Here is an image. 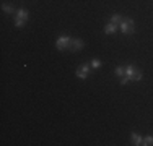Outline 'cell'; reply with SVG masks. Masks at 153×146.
Listing matches in <instances>:
<instances>
[{
  "instance_id": "cell-1",
  "label": "cell",
  "mask_w": 153,
  "mask_h": 146,
  "mask_svg": "<svg viewBox=\"0 0 153 146\" xmlns=\"http://www.w3.org/2000/svg\"><path fill=\"white\" fill-rule=\"evenodd\" d=\"M142 78H143V73L140 70H137V67L134 63H129L126 67V75L121 78V85L124 86L130 81H142Z\"/></svg>"
},
{
  "instance_id": "cell-2",
  "label": "cell",
  "mask_w": 153,
  "mask_h": 146,
  "mask_svg": "<svg viewBox=\"0 0 153 146\" xmlns=\"http://www.w3.org/2000/svg\"><path fill=\"white\" fill-rule=\"evenodd\" d=\"M119 29L122 31V34H134L135 32V23L132 18H124L119 24Z\"/></svg>"
},
{
  "instance_id": "cell-3",
  "label": "cell",
  "mask_w": 153,
  "mask_h": 146,
  "mask_svg": "<svg viewBox=\"0 0 153 146\" xmlns=\"http://www.w3.org/2000/svg\"><path fill=\"white\" fill-rule=\"evenodd\" d=\"M70 41H72V38L70 36H67V34H62L57 38V41H56V47H57V50H68V47H70Z\"/></svg>"
},
{
  "instance_id": "cell-4",
  "label": "cell",
  "mask_w": 153,
  "mask_h": 146,
  "mask_svg": "<svg viewBox=\"0 0 153 146\" xmlns=\"http://www.w3.org/2000/svg\"><path fill=\"white\" fill-rule=\"evenodd\" d=\"M90 72H91V65L82 63L78 68H76L75 75H76V78H80V80H86V78H88V75H90Z\"/></svg>"
},
{
  "instance_id": "cell-5",
  "label": "cell",
  "mask_w": 153,
  "mask_h": 146,
  "mask_svg": "<svg viewBox=\"0 0 153 146\" xmlns=\"http://www.w3.org/2000/svg\"><path fill=\"white\" fill-rule=\"evenodd\" d=\"M83 41L82 39H78V38H75V39H72L70 41V47H68V52H78V50H82L83 49Z\"/></svg>"
},
{
  "instance_id": "cell-6",
  "label": "cell",
  "mask_w": 153,
  "mask_h": 146,
  "mask_svg": "<svg viewBox=\"0 0 153 146\" xmlns=\"http://www.w3.org/2000/svg\"><path fill=\"white\" fill-rule=\"evenodd\" d=\"M130 141H132V145L140 146V145H143V136H140L138 133L132 131V133H130Z\"/></svg>"
},
{
  "instance_id": "cell-7",
  "label": "cell",
  "mask_w": 153,
  "mask_h": 146,
  "mask_svg": "<svg viewBox=\"0 0 153 146\" xmlns=\"http://www.w3.org/2000/svg\"><path fill=\"white\" fill-rule=\"evenodd\" d=\"M15 18H20V20H25V21H26L28 18H30V12H28L26 8H20V10H16Z\"/></svg>"
},
{
  "instance_id": "cell-8",
  "label": "cell",
  "mask_w": 153,
  "mask_h": 146,
  "mask_svg": "<svg viewBox=\"0 0 153 146\" xmlns=\"http://www.w3.org/2000/svg\"><path fill=\"white\" fill-rule=\"evenodd\" d=\"M117 24H114V23H111V21H109V23L106 24V26H104V32H106V34H114L116 31H117Z\"/></svg>"
},
{
  "instance_id": "cell-9",
  "label": "cell",
  "mask_w": 153,
  "mask_h": 146,
  "mask_svg": "<svg viewBox=\"0 0 153 146\" xmlns=\"http://www.w3.org/2000/svg\"><path fill=\"white\" fill-rule=\"evenodd\" d=\"M122 20H124V16H122V15H119V13H114L111 18H109V21H111V23H114V24H117V26L121 24Z\"/></svg>"
},
{
  "instance_id": "cell-10",
  "label": "cell",
  "mask_w": 153,
  "mask_h": 146,
  "mask_svg": "<svg viewBox=\"0 0 153 146\" xmlns=\"http://www.w3.org/2000/svg\"><path fill=\"white\" fill-rule=\"evenodd\" d=\"M2 10H3L5 13H8V15H15V13H16V10L13 8L12 5H8V3H3V5H2Z\"/></svg>"
},
{
  "instance_id": "cell-11",
  "label": "cell",
  "mask_w": 153,
  "mask_h": 146,
  "mask_svg": "<svg viewBox=\"0 0 153 146\" xmlns=\"http://www.w3.org/2000/svg\"><path fill=\"white\" fill-rule=\"evenodd\" d=\"M90 65H91V68H93V70H98V68H100L103 63H101V60H100V58H93V60L90 62Z\"/></svg>"
},
{
  "instance_id": "cell-12",
  "label": "cell",
  "mask_w": 153,
  "mask_h": 146,
  "mask_svg": "<svg viewBox=\"0 0 153 146\" xmlns=\"http://www.w3.org/2000/svg\"><path fill=\"white\" fill-rule=\"evenodd\" d=\"M114 73H116V76H117V78H122V76L126 75V67H122V65H121V67H117Z\"/></svg>"
},
{
  "instance_id": "cell-13",
  "label": "cell",
  "mask_w": 153,
  "mask_h": 146,
  "mask_svg": "<svg viewBox=\"0 0 153 146\" xmlns=\"http://www.w3.org/2000/svg\"><path fill=\"white\" fill-rule=\"evenodd\" d=\"M153 145V135H148V136L143 138V146H150Z\"/></svg>"
},
{
  "instance_id": "cell-14",
  "label": "cell",
  "mask_w": 153,
  "mask_h": 146,
  "mask_svg": "<svg viewBox=\"0 0 153 146\" xmlns=\"http://www.w3.org/2000/svg\"><path fill=\"white\" fill-rule=\"evenodd\" d=\"M25 23H26L25 20H20V18H15V26H16V28H23V26H25Z\"/></svg>"
}]
</instances>
